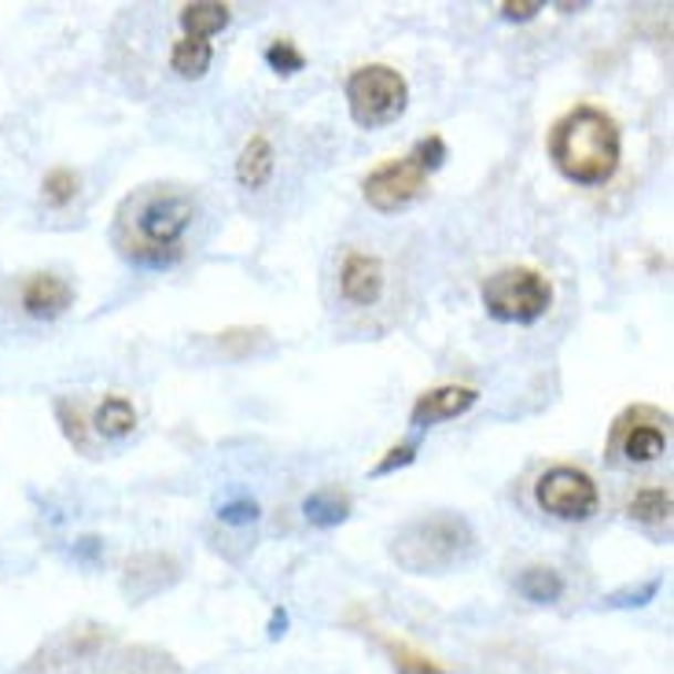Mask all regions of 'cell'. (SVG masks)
Returning a JSON list of instances; mask_svg holds the SVG:
<instances>
[{
	"instance_id": "obj_1",
	"label": "cell",
	"mask_w": 674,
	"mask_h": 674,
	"mask_svg": "<svg viewBox=\"0 0 674 674\" xmlns=\"http://www.w3.org/2000/svg\"><path fill=\"white\" fill-rule=\"evenodd\" d=\"M620 155H623L620 126H615L609 111L593 104L571 107L549 129V159H553L560 177L571 185L593 188L612 182L615 170H620Z\"/></svg>"
},
{
	"instance_id": "obj_2",
	"label": "cell",
	"mask_w": 674,
	"mask_h": 674,
	"mask_svg": "<svg viewBox=\"0 0 674 674\" xmlns=\"http://www.w3.org/2000/svg\"><path fill=\"white\" fill-rule=\"evenodd\" d=\"M471 546H476V535L471 527L460 520V516H424V520L406 523L395 535V546H391V557L398 560L406 571H417V576H428V571H446L460 564Z\"/></svg>"
},
{
	"instance_id": "obj_3",
	"label": "cell",
	"mask_w": 674,
	"mask_h": 674,
	"mask_svg": "<svg viewBox=\"0 0 674 674\" xmlns=\"http://www.w3.org/2000/svg\"><path fill=\"white\" fill-rule=\"evenodd\" d=\"M346 107L351 118L362 129H380L387 122H395L409 104V82L395 66L387 63H369L346 77Z\"/></svg>"
},
{
	"instance_id": "obj_4",
	"label": "cell",
	"mask_w": 674,
	"mask_h": 674,
	"mask_svg": "<svg viewBox=\"0 0 674 674\" xmlns=\"http://www.w3.org/2000/svg\"><path fill=\"white\" fill-rule=\"evenodd\" d=\"M549 302H553L549 280L527 266L501 269V273L487 277V284H483V307H487L494 321L531 324L549 310Z\"/></svg>"
},
{
	"instance_id": "obj_5",
	"label": "cell",
	"mask_w": 674,
	"mask_h": 674,
	"mask_svg": "<svg viewBox=\"0 0 674 674\" xmlns=\"http://www.w3.org/2000/svg\"><path fill=\"white\" fill-rule=\"evenodd\" d=\"M535 501L542 505V512L557 516V520H590L601 505V494L598 483L582 468L557 465L542 471V479L535 483Z\"/></svg>"
},
{
	"instance_id": "obj_6",
	"label": "cell",
	"mask_w": 674,
	"mask_h": 674,
	"mask_svg": "<svg viewBox=\"0 0 674 674\" xmlns=\"http://www.w3.org/2000/svg\"><path fill=\"white\" fill-rule=\"evenodd\" d=\"M362 193L369 199V207H376L380 215H395V210H406L428 193V174H424V166L417 163V155L409 152L406 159L376 166L362 182Z\"/></svg>"
},
{
	"instance_id": "obj_7",
	"label": "cell",
	"mask_w": 674,
	"mask_h": 674,
	"mask_svg": "<svg viewBox=\"0 0 674 674\" xmlns=\"http://www.w3.org/2000/svg\"><path fill=\"white\" fill-rule=\"evenodd\" d=\"M196 218V204L182 193L170 196H155L141 207L137 229L148 247H177L182 236L188 232V225Z\"/></svg>"
},
{
	"instance_id": "obj_8",
	"label": "cell",
	"mask_w": 674,
	"mask_h": 674,
	"mask_svg": "<svg viewBox=\"0 0 674 674\" xmlns=\"http://www.w3.org/2000/svg\"><path fill=\"white\" fill-rule=\"evenodd\" d=\"M642 417H645V406L623 413L612 432V443L620 446L623 457L634 460V465H649V460L667 454V432L656 428V424H642Z\"/></svg>"
},
{
	"instance_id": "obj_9",
	"label": "cell",
	"mask_w": 674,
	"mask_h": 674,
	"mask_svg": "<svg viewBox=\"0 0 674 674\" xmlns=\"http://www.w3.org/2000/svg\"><path fill=\"white\" fill-rule=\"evenodd\" d=\"M476 402H479V391L476 387H460V384H446V387L424 391V395L413 402L409 424H413V428H435V424L468 413L471 406H476Z\"/></svg>"
},
{
	"instance_id": "obj_10",
	"label": "cell",
	"mask_w": 674,
	"mask_h": 674,
	"mask_svg": "<svg viewBox=\"0 0 674 674\" xmlns=\"http://www.w3.org/2000/svg\"><path fill=\"white\" fill-rule=\"evenodd\" d=\"M340 291L354 307H373L384 295V262L376 255H346L340 269Z\"/></svg>"
},
{
	"instance_id": "obj_11",
	"label": "cell",
	"mask_w": 674,
	"mask_h": 674,
	"mask_svg": "<svg viewBox=\"0 0 674 674\" xmlns=\"http://www.w3.org/2000/svg\"><path fill=\"white\" fill-rule=\"evenodd\" d=\"M71 302H74V288L66 284L63 277H55V273L30 277L27 288H22V310H27L30 318H38V321L63 318V313L71 310Z\"/></svg>"
},
{
	"instance_id": "obj_12",
	"label": "cell",
	"mask_w": 674,
	"mask_h": 674,
	"mask_svg": "<svg viewBox=\"0 0 674 674\" xmlns=\"http://www.w3.org/2000/svg\"><path fill=\"white\" fill-rule=\"evenodd\" d=\"M273 170H277L273 144H269L262 133H255V137L243 144L240 159H236V182H240L247 193H255V188H266L269 185Z\"/></svg>"
},
{
	"instance_id": "obj_13",
	"label": "cell",
	"mask_w": 674,
	"mask_h": 674,
	"mask_svg": "<svg viewBox=\"0 0 674 674\" xmlns=\"http://www.w3.org/2000/svg\"><path fill=\"white\" fill-rule=\"evenodd\" d=\"M229 19H232L229 4H215V0H196V4H185L182 8L185 38L207 41L210 33H221L225 27H229Z\"/></svg>"
},
{
	"instance_id": "obj_14",
	"label": "cell",
	"mask_w": 674,
	"mask_h": 674,
	"mask_svg": "<svg viewBox=\"0 0 674 674\" xmlns=\"http://www.w3.org/2000/svg\"><path fill=\"white\" fill-rule=\"evenodd\" d=\"M351 509H354V501L340 490H318L302 501V516H307V523L324 527V531H329V527H340L346 516H351Z\"/></svg>"
},
{
	"instance_id": "obj_15",
	"label": "cell",
	"mask_w": 674,
	"mask_h": 674,
	"mask_svg": "<svg viewBox=\"0 0 674 674\" xmlns=\"http://www.w3.org/2000/svg\"><path fill=\"white\" fill-rule=\"evenodd\" d=\"M93 424L104 439H126V435H133V428H137V409H133L129 398L111 395V398L100 402Z\"/></svg>"
},
{
	"instance_id": "obj_16",
	"label": "cell",
	"mask_w": 674,
	"mask_h": 674,
	"mask_svg": "<svg viewBox=\"0 0 674 674\" xmlns=\"http://www.w3.org/2000/svg\"><path fill=\"white\" fill-rule=\"evenodd\" d=\"M210 60H215V49L210 41L199 38H182L170 52V71L177 77H204L210 71Z\"/></svg>"
},
{
	"instance_id": "obj_17",
	"label": "cell",
	"mask_w": 674,
	"mask_h": 674,
	"mask_svg": "<svg viewBox=\"0 0 674 674\" xmlns=\"http://www.w3.org/2000/svg\"><path fill=\"white\" fill-rule=\"evenodd\" d=\"M516 590L531 604H553L560 601V593H564V579H560V571L553 568H527L520 571V579H516Z\"/></svg>"
},
{
	"instance_id": "obj_18",
	"label": "cell",
	"mask_w": 674,
	"mask_h": 674,
	"mask_svg": "<svg viewBox=\"0 0 674 674\" xmlns=\"http://www.w3.org/2000/svg\"><path fill=\"white\" fill-rule=\"evenodd\" d=\"M631 520L637 523H664L671 520V490L664 487H649V490H637L634 501L626 505Z\"/></svg>"
},
{
	"instance_id": "obj_19",
	"label": "cell",
	"mask_w": 674,
	"mask_h": 674,
	"mask_svg": "<svg viewBox=\"0 0 674 674\" xmlns=\"http://www.w3.org/2000/svg\"><path fill=\"white\" fill-rule=\"evenodd\" d=\"M384 645H387V653H391V664H395V674H449L439 664V660L417 653V649L406 645V642H395V637H387Z\"/></svg>"
},
{
	"instance_id": "obj_20",
	"label": "cell",
	"mask_w": 674,
	"mask_h": 674,
	"mask_svg": "<svg viewBox=\"0 0 674 674\" xmlns=\"http://www.w3.org/2000/svg\"><path fill=\"white\" fill-rule=\"evenodd\" d=\"M266 63H269V71H277L280 77H291L307 66V55H302L291 41H273L266 49Z\"/></svg>"
},
{
	"instance_id": "obj_21",
	"label": "cell",
	"mask_w": 674,
	"mask_h": 674,
	"mask_svg": "<svg viewBox=\"0 0 674 674\" xmlns=\"http://www.w3.org/2000/svg\"><path fill=\"white\" fill-rule=\"evenodd\" d=\"M77 174L74 170H52L49 177H44V199H49L52 207H66L71 199L77 196Z\"/></svg>"
},
{
	"instance_id": "obj_22",
	"label": "cell",
	"mask_w": 674,
	"mask_h": 674,
	"mask_svg": "<svg viewBox=\"0 0 674 674\" xmlns=\"http://www.w3.org/2000/svg\"><path fill=\"white\" fill-rule=\"evenodd\" d=\"M126 255L137 266H148V269H166V266L182 262V247H148V243H141V247H129Z\"/></svg>"
},
{
	"instance_id": "obj_23",
	"label": "cell",
	"mask_w": 674,
	"mask_h": 674,
	"mask_svg": "<svg viewBox=\"0 0 674 674\" xmlns=\"http://www.w3.org/2000/svg\"><path fill=\"white\" fill-rule=\"evenodd\" d=\"M417 449H421L417 439H409V443H402V446H391V449H387V457H384V460H376L373 476H387V471L413 465V460H417Z\"/></svg>"
},
{
	"instance_id": "obj_24",
	"label": "cell",
	"mask_w": 674,
	"mask_h": 674,
	"mask_svg": "<svg viewBox=\"0 0 674 674\" xmlns=\"http://www.w3.org/2000/svg\"><path fill=\"white\" fill-rule=\"evenodd\" d=\"M413 155H417V163L424 166V174L439 170V166L446 163V141L443 137H424L417 148H413Z\"/></svg>"
},
{
	"instance_id": "obj_25",
	"label": "cell",
	"mask_w": 674,
	"mask_h": 674,
	"mask_svg": "<svg viewBox=\"0 0 674 674\" xmlns=\"http://www.w3.org/2000/svg\"><path fill=\"white\" fill-rule=\"evenodd\" d=\"M218 520H221V523H255V520H258V501L240 498V501L221 505V509H218Z\"/></svg>"
},
{
	"instance_id": "obj_26",
	"label": "cell",
	"mask_w": 674,
	"mask_h": 674,
	"mask_svg": "<svg viewBox=\"0 0 674 674\" xmlns=\"http://www.w3.org/2000/svg\"><path fill=\"white\" fill-rule=\"evenodd\" d=\"M656 590H660V579H649L645 587H637V590H620V593H612L609 604H612V609H631V604L653 601V598H656Z\"/></svg>"
},
{
	"instance_id": "obj_27",
	"label": "cell",
	"mask_w": 674,
	"mask_h": 674,
	"mask_svg": "<svg viewBox=\"0 0 674 674\" xmlns=\"http://www.w3.org/2000/svg\"><path fill=\"white\" fill-rule=\"evenodd\" d=\"M538 11H546V4H538V0H505L501 4V15L509 22H531Z\"/></svg>"
},
{
	"instance_id": "obj_28",
	"label": "cell",
	"mask_w": 674,
	"mask_h": 674,
	"mask_svg": "<svg viewBox=\"0 0 674 674\" xmlns=\"http://www.w3.org/2000/svg\"><path fill=\"white\" fill-rule=\"evenodd\" d=\"M60 421H63V432H66V439L71 443H77L82 449H89V443H85V428H82V413H71L66 406H60Z\"/></svg>"
},
{
	"instance_id": "obj_29",
	"label": "cell",
	"mask_w": 674,
	"mask_h": 674,
	"mask_svg": "<svg viewBox=\"0 0 674 674\" xmlns=\"http://www.w3.org/2000/svg\"><path fill=\"white\" fill-rule=\"evenodd\" d=\"M284 626H288V612L277 609L273 612V623H269V637H280V634H284Z\"/></svg>"
}]
</instances>
